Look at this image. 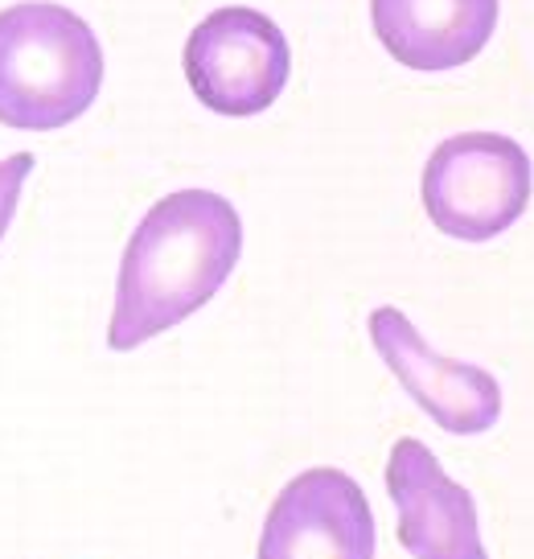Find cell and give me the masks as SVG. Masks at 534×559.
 I'll return each instance as SVG.
<instances>
[{
  "instance_id": "cell-5",
  "label": "cell",
  "mask_w": 534,
  "mask_h": 559,
  "mask_svg": "<svg viewBox=\"0 0 534 559\" xmlns=\"http://www.w3.org/2000/svg\"><path fill=\"white\" fill-rule=\"evenodd\" d=\"M375 510L342 469H305L280 489L259 535V559H375Z\"/></svg>"
},
{
  "instance_id": "cell-9",
  "label": "cell",
  "mask_w": 534,
  "mask_h": 559,
  "mask_svg": "<svg viewBox=\"0 0 534 559\" xmlns=\"http://www.w3.org/2000/svg\"><path fill=\"white\" fill-rule=\"evenodd\" d=\"M29 169H34V157H29V153H17V157L0 160V239H4V230H9L13 214H17V198H21V186H25Z\"/></svg>"
},
{
  "instance_id": "cell-1",
  "label": "cell",
  "mask_w": 534,
  "mask_h": 559,
  "mask_svg": "<svg viewBox=\"0 0 534 559\" xmlns=\"http://www.w3.org/2000/svg\"><path fill=\"white\" fill-rule=\"evenodd\" d=\"M242 255L239 210L214 190L161 198L123 247L107 346L137 349L181 325L223 288Z\"/></svg>"
},
{
  "instance_id": "cell-8",
  "label": "cell",
  "mask_w": 534,
  "mask_h": 559,
  "mask_svg": "<svg viewBox=\"0 0 534 559\" xmlns=\"http://www.w3.org/2000/svg\"><path fill=\"white\" fill-rule=\"evenodd\" d=\"M375 34L412 70L473 62L498 29V0H370Z\"/></svg>"
},
{
  "instance_id": "cell-6",
  "label": "cell",
  "mask_w": 534,
  "mask_h": 559,
  "mask_svg": "<svg viewBox=\"0 0 534 559\" xmlns=\"http://www.w3.org/2000/svg\"><path fill=\"white\" fill-rule=\"evenodd\" d=\"M370 342L382 354V362L395 370V379L407 386L424 412H428L452 437H477L489 432L501 416V386L485 367L452 362L419 337L412 317L403 309L382 305L370 313Z\"/></svg>"
},
{
  "instance_id": "cell-2",
  "label": "cell",
  "mask_w": 534,
  "mask_h": 559,
  "mask_svg": "<svg viewBox=\"0 0 534 559\" xmlns=\"http://www.w3.org/2000/svg\"><path fill=\"white\" fill-rule=\"evenodd\" d=\"M104 87L99 37L54 0H25L0 13V123L54 132L83 116Z\"/></svg>"
},
{
  "instance_id": "cell-7",
  "label": "cell",
  "mask_w": 534,
  "mask_h": 559,
  "mask_svg": "<svg viewBox=\"0 0 534 559\" xmlns=\"http://www.w3.org/2000/svg\"><path fill=\"white\" fill-rule=\"evenodd\" d=\"M387 493L399 514V543L415 559H489L473 493L452 481L424 440H395Z\"/></svg>"
},
{
  "instance_id": "cell-4",
  "label": "cell",
  "mask_w": 534,
  "mask_h": 559,
  "mask_svg": "<svg viewBox=\"0 0 534 559\" xmlns=\"http://www.w3.org/2000/svg\"><path fill=\"white\" fill-rule=\"evenodd\" d=\"M293 70L288 37L259 9L230 4L193 25L186 41V79L214 116H259L280 99Z\"/></svg>"
},
{
  "instance_id": "cell-3",
  "label": "cell",
  "mask_w": 534,
  "mask_h": 559,
  "mask_svg": "<svg viewBox=\"0 0 534 559\" xmlns=\"http://www.w3.org/2000/svg\"><path fill=\"white\" fill-rule=\"evenodd\" d=\"M419 193L436 230L461 243H485L526 214L531 157L501 132H461L436 144Z\"/></svg>"
}]
</instances>
